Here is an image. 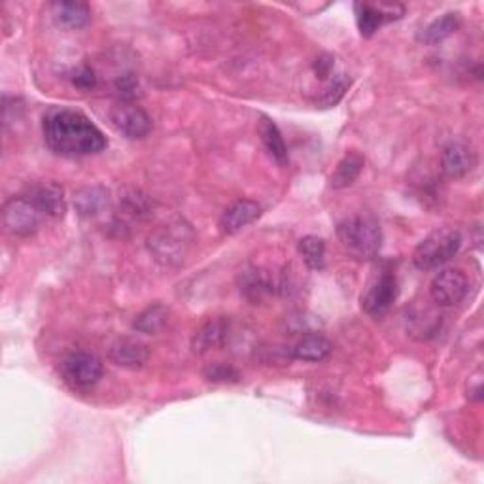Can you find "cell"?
Instances as JSON below:
<instances>
[{"label": "cell", "instance_id": "5bb4252c", "mask_svg": "<svg viewBox=\"0 0 484 484\" xmlns=\"http://www.w3.org/2000/svg\"><path fill=\"white\" fill-rule=\"evenodd\" d=\"M150 358V350L135 339H120L108 348V360L117 368L140 369Z\"/></svg>", "mask_w": 484, "mask_h": 484}, {"label": "cell", "instance_id": "f1b7e54d", "mask_svg": "<svg viewBox=\"0 0 484 484\" xmlns=\"http://www.w3.org/2000/svg\"><path fill=\"white\" fill-rule=\"evenodd\" d=\"M467 398L469 400H480L482 398V373L473 375L467 383Z\"/></svg>", "mask_w": 484, "mask_h": 484}, {"label": "cell", "instance_id": "8992f818", "mask_svg": "<svg viewBox=\"0 0 484 484\" xmlns=\"http://www.w3.org/2000/svg\"><path fill=\"white\" fill-rule=\"evenodd\" d=\"M61 375L72 388H91L102 377V361L90 352H72L61 361Z\"/></svg>", "mask_w": 484, "mask_h": 484}, {"label": "cell", "instance_id": "277c9868", "mask_svg": "<svg viewBox=\"0 0 484 484\" xmlns=\"http://www.w3.org/2000/svg\"><path fill=\"white\" fill-rule=\"evenodd\" d=\"M462 248V234L454 227H441L430 233L413 252V263L420 271L443 267Z\"/></svg>", "mask_w": 484, "mask_h": 484}, {"label": "cell", "instance_id": "9a60e30c", "mask_svg": "<svg viewBox=\"0 0 484 484\" xmlns=\"http://www.w3.org/2000/svg\"><path fill=\"white\" fill-rule=\"evenodd\" d=\"M229 335V320L210 318L197 329L192 339V348L195 354H207V352L224 346Z\"/></svg>", "mask_w": 484, "mask_h": 484}, {"label": "cell", "instance_id": "6da1fadb", "mask_svg": "<svg viewBox=\"0 0 484 484\" xmlns=\"http://www.w3.org/2000/svg\"><path fill=\"white\" fill-rule=\"evenodd\" d=\"M42 131L48 148L59 155H93L108 146L102 131L78 110L50 108L44 115Z\"/></svg>", "mask_w": 484, "mask_h": 484}, {"label": "cell", "instance_id": "d4e9b609", "mask_svg": "<svg viewBox=\"0 0 484 484\" xmlns=\"http://www.w3.org/2000/svg\"><path fill=\"white\" fill-rule=\"evenodd\" d=\"M350 85V80H346L345 76H339V78H333L324 91H321V97L318 99V105H321L324 108H329V107H335L337 102H339L343 99V95L346 93Z\"/></svg>", "mask_w": 484, "mask_h": 484}, {"label": "cell", "instance_id": "cb8c5ba5", "mask_svg": "<svg viewBox=\"0 0 484 484\" xmlns=\"http://www.w3.org/2000/svg\"><path fill=\"white\" fill-rule=\"evenodd\" d=\"M167 320H169V309L165 305H152L148 306V309H144L137 320H135V324L133 328L140 333H157L165 328L167 324Z\"/></svg>", "mask_w": 484, "mask_h": 484}, {"label": "cell", "instance_id": "ba28073f", "mask_svg": "<svg viewBox=\"0 0 484 484\" xmlns=\"http://www.w3.org/2000/svg\"><path fill=\"white\" fill-rule=\"evenodd\" d=\"M110 122L120 133L131 140H140L148 137L152 131V120L146 110L135 102H117L110 110Z\"/></svg>", "mask_w": 484, "mask_h": 484}, {"label": "cell", "instance_id": "44dd1931", "mask_svg": "<svg viewBox=\"0 0 484 484\" xmlns=\"http://www.w3.org/2000/svg\"><path fill=\"white\" fill-rule=\"evenodd\" d=\"M108 204V192L102 187H83L75 195V207L76 210L90 218V216H97Z\"/></svg>", "mask_w": 484, "mask_h": 484}, {"label": "cell", "instance_id": "52a82bcc", "mask_svg": "<svg viewBox=\"0 0 484 484\" xmlns=\"http://www.w3.org/2000/svg\"><path fill=\"white\" fill-rule=\"evenodd\" d=\"M42 212L36 209V204L27 195L12 197L4 204L3 222L8 233L16 234V237H28V234L36 233L40 226Z\"/></svg>", "mask_w": 484, "mask_h": 484}, {"label": "cell", "instance_id": "603a6c76", "mask_svg": "<svg viewBox=\"0 0 484 484\" xmlns=\"http://www.w3.org/2000/svg\"><path fill=\"white\" fill-rule=\"evenodd\" d=\"M361 171H363V157L358 154H348L345 159L339 161V165H337L331 176V186L337 189L348 187L358 180Z\"/></svg>", "mask_w": 484, "mask_h": 484}, {"label": "cell", "instance_id": "d6986e66", "mask_svg": "<svg viewBox=\"0 0 484 484\" xmlns=\"http://www.w3.org/2000/svg\"><path fill=\"white\" fill-rule=\"evenodd\" d=\"M258 133L261 137V142L266 144L267 152L273 155V159L276 161V163L286 165L288 163L286 142L282 139L281 129L276 127V123L271 120V117H267V115L261 117L259 125H258Z\"/></svg>", "mask_w": 484, "mask_h": 484}, {"label": "cell", "instance_id": "3957f363", "mask_svg": "<svg viewBox=\"0 0 484 484\" xmlns=\"http://www.w3.org/2000/svg\"><path fill=\"white\" fill-rule=\"evenodd\" d=\"M337 237L350 254L356 258H375L383 244V231L371 216H350L337 227Z\"/></svg>", "mask_w": 484, "mask_h": 484}, {"label": "cell", "instance_id": "ac0fdd59", "mask_svg": "<svg viewBox=\"0 0 484 484\" xmlns=\"http://www.w3.org/2000/svg\"><path fill=\"white\" fill-rule=\"evenodd\" d=\"M462 27V18L458 12H448L445 13L443 18L435 20L433 23H430L424 31L420 33L418 40L422 44H426V46H437V44L445 42L448 36H452L454 33L458 31Z\"/></svg>", "mask_w": 484, "mask_h": 484}, {"label": "cell", "instance_id": "e0dca14e", "mask_svg": "<svg viewBox=\"0 0 484 484\" xmlns=\"http://www.w3.org/2000/svg\"><path fill=\"white\" fill-rule=\"evenodd\" d=\"M52 16L59 27L78 31L91 23V8L85 3H53Z\"/></svg>", "mask_w": 484, "mask_h": 484}, {"label": "cell", "instance_id": "2e32d148", "mask_svg": "<svg viewBox=\"0 0 484 484\" xmlns=\"http://www.w3.org/2000/svg\"><path fill=\"white\" fill-rule=\"evenodd\" d=\"M282 288L284 284L281 281H274L273 274L263 273L261 269H250L241 274V290L244 291V296L254 303L263 301L266 298L273 296L276 290Z\"/></svg>", "mask_w": 484, "mask_h": 484}, {"label": "cell", "instance_id": "83f0119b", "mask_svg": "<svg viewBox=\"0 0 484 484\" xmlns=\"http://www.w3.org/2000/svg\"><path fill=\"white\" fill-rule=\"evenodd\" d=\"M72 83H75L76 87H80V90H93V87L97 85V76H95V70L91 67H80L75 76H72Z\"/></svg>", "mask_w": 484, "mask_h": 484}, {"label": "cell", "instance_id": "7a4b0ae2", "mask_svg": "<svg viewBox=\"0 0 484 484\" xmlns=\"http://www.w3.org/2000/svg\"><path fill=\"white\" fill-rule=\"evenodd\" d=\"M195 244V233L187 222L174 218L155 227L148 237V250L154 259L165 267H176L186 261Z\"/></svg>", "mask_w": 484, "mask_h": 484}, {"label": "cell", "instance_id": "30bf717a", "mask_svg": "<svg viewBox=\"0 0 484 484\" xmlns=\"http://www.w3.org/2000/svg\"><path fill=\"white\" fill-rule=\"evenodd\" d=\"M477 167V152L464 140L448 142L441 152V169L448 179H464Z\"/></svg>", "mask_w": 484, "mask_h": 484}, {"label": "cell", "instance_id": "4fadbf2b", "mask_svg": "<svg viewBox=\"0 0 484 484\" xmlns=\"http://www.w3.org/2000/svg\"><path fill=\"white\" fill-rule=\"evenodd\" d=\"M259 214H261V207L258 202L250 199L234 201L224 210L222 218H219V227H222V231L227 234H234L241 229H244L246 226L254 224L259 218Z\"/></svg>", "mask_w": 484, "mask_h": 484}, {"label": "cell", "instance_id": "5b68a950", "mask_svg": "<svg viewBox=\"0 0 484 484\" xmlns=\"http://www.w3.org/2000/svg\"><path fill=\"white\" fill-rule=\"evenodd\" d=\"M398 298V281L392 271H380L361 296V309L373 318H383Z\"/></svg>", "mask_w": 484, "mask_h": 484}, {"label": "cell", "instance_id": "9c48e42d", "mask_svg": "<svg viewBox=\"0 0 484 484\" xmlns=\"http://www.w3.org/2000/svg\"><path fill=\"white\" fill-rule=\"evenodd\" d=\"M430 296L439 306H454L467 296V276L460 269H443L430 284Z\"/></svg>", "mask_w": 484, "mask_h": 484}, {"label": "cell", "instance_id": "484cf974", "mask_svg": "<svg viewBox=\"0 0 484 484\" xmlns=\"http://www.w3.org/2000/svg\"><path fill=\"white\" fill-rule=\"evenodd\" d=\"M204 377H207V380H210V383H237V380L241 378L239 371L227 363L210 365V368L204 371Z\"/></svg>", "mask_w": 484, "mask_h": 484}, {"label": "cell", "instance_id": "4316f807", "mask_svg": "<svg viewBox=\"0 0 484 484\" xmlns=\"http://www.w3.org/2000/svg\"><path fill=\"white\" fill-rule=\"evenodd\" d=\"M114 87L123 102H133L139 93V80L133 75H123L115 80Z\"/></svg>", "mask_w": 484, "mask_h": 484}, {"label": "cell", "instance_id": "8fae6325", "mask_svg": "<svg viewBox=\"0 0 484 484\" xmlns=\"http://www.w3.org/2000/svg\"><path fill=\"white\" fill-rule=\"evenodd\" d=\"M356 21L361 36L371 38L380 27L388 21L400 20L403 16V6L398 4H371V3H358L354 4Z\"/></svg>", "mask_w": 484, "mask_h": 484}, {"label": "cell", "instance_id": "7402d4cb", "mask_svg": "<svg viewBox=\"0 0 484 484\" xmlns=\"http://www.w3.org/2000/svg\"><path fill=\"white\" fill-rule=\"evenodd\" d=\"M299 256L303 258L305 266L313 269V271H320L326 267V242L324 239L314 237V234H306L298 244Z\"/></svg>", "mask_w": 484, "mask_h": 484}, {"label": "cell", "instance_id": "ffe728a7", "mask_svg": "<svg viewBox=\"0 0 484 484\" xmlns=\"http://www.w3.org/2000/svg\"><path fill=\"white\" fill-rule=\"evenodd\" d=\"M331 348H333L331 343L326 339L324 335L309 333L291 348V356L296 360H303V361H321L331 354Z\"/></svg>", "mask_w": 484, "mask_h": 484}, {"label": "cell", "instance_id": "7c38bea8", "mask_svg": "<svg viewBox=\"0 0 484 484\" xmlns=\"http://www.w3.org/2000/svg\"><path fill=\"white\" fill-rule=\"evenodd\" d=\"M27 197L31 199L36 209L50 218H63L67 212V201L63 187L55 182H38L28 187Z\"/></svg>", "mask_w": 484, "mask_h": 484}]
</instances>
